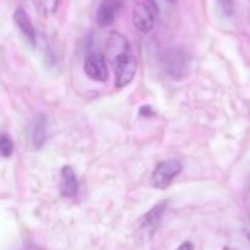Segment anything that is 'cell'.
Returning <instances> with one entry per match:
<instances>
[{"instance_id": "1", "label": "cell", "mask_w": 250, "mask_h": 250, "mask_svg": "<svg viewBox=\"0 0 250 250\" xmlns=\"http://www.w3.org/2000/svg\"><path fill=\"white\" fill-rule=\"evenodd\" d=\"M107 54L115 72V84L122 88L133 81L137 71L136 56L125 36L112 32L107 42Z\"/></svg>"}, {"instance_id": "2", "label": "cell", "mask_w": 250, "mask_h": 250, "mask_svg": "<svg viewBox=\"0 0 250 250\" xmlns=\"http://www.w3.org/2000/svg\"><path fill=\"white\" fill-rule=\"evenodd\" d=\"M163 67L171 77L183 78L187 76L189 70V58L182 49H168L161 56Z\"/></svg>"}, {"instance_id": "3", "label": "cell", "mask_w": 250, "mask_h": 250, "mask_svg": "<svg viewBox=\"0 0 250 250\" xmlns=\"http://www.w3.org/2000/svg\"><path fill=\"white\" fill-rule=\"evenodd\" d=\"M159 15V7L155 0H146L141 2L133 10V23L142 33H149L153 31L156 17Z\"/></svg>"}, {"instance_id": "4", "label": "cell", "mask_w": 250, "mask_h": 250, "mask_svg": "<svg viewBox=\"0 0 250 250\" xmlns=\"http://www.w3.org/2000/svg\"><path fill=\"white\" fill-rule=\"evenodd\" d=\"M181 171H182V164L178 160L163 161L153 171L150 178L151 186L156 189H166Z\"/></svg>"}, {"instance_id": "5", "label": "cell", "mask_w": 250, "mask_h": 250, "mask_svg": "<svg viewBox=\"0 0 250 250\" xmlns=\"http://www.w3.org/2000/svg\"><path fill=\"white\" fill-rule=\"evenodd\" d=\"M84 72L88 78L97 82H105L109 77L105 58L99 51H92L84 60Z\"/></svg>"}, {"instance_id": "6", "label": "cell", "mask_w": 250, "mask_h": 250, "mask_svg": "<svg viewBox=\"0 0 250 250\" xmlns=\"http://www.w3.org/2000/svg\"><path fill=\"white\" fill-rule=\"evenodd\" d=\"M166 207H167V202L159 203L158 205H155L153 209L149 210V211L142 217L141 231L144 236L150 238V237L155 233L156 229L160 226L161 219H163L164 214H165Z\"/></svg>"}, {"instance_id": "7", "label": "cell", "mask_w": 250, "mask_h": 250, "mask_svg": "<svg viewBox=\"0 0 250 250\" xmlns=\"http://www.w3.org/2000/svg\"><path fill=\"white\" fill-rule=\"evenodd\" d=\"M46 128H48V119L45 115L39 114L34 116L28 129L29 143L33 146L34 149H41L45 143Z\"/></svg>"}, {"instance_id": "8", "label": "cell", "mask_w": 250, "mask_h": 250, "mask_svg": "<svg viewBox=\"0 0 250 250\" xmlns=\"http://www.w3.org/2000/svg\"><path fill=\"white\" fill-rule=\"evenodd\" d=\"M121 6V0H104L97 12V22L100 27L111 26Z\"/></svg>"}, {"instance_id": "9", "label": "cell", "mask_w": 250, "mask_h": 250, "mask_svg": "<svg viewBox=\"0 0 250 250\" xmlns=\"http://www.w3.org/2000/svg\"><path fill=\"white\" fill-rule=\"evenodd\" d=\"M61 193L65 197H75L78 192V181L71 166H63L61 170L60 180Z\"/></svg>"}, {"instance_id": "10", "label": "cell", "mask_w": 250, "mask_h": 250, "mask_svg": "<svg viewBox=\"0 0 250 250\" xmlns=\"http://www.w3.org/2000/svg\"><path fill=\"white\" fill-rule=\"evenodd\" d=\"M14 21L16 23V26L20 28V31L23 33V36L28 39L29 43H36V29H34L28 15L26 14V11L23 9L19 7L14 12Z\"/></svg>"}, {"instance_id": "11", "label": "cell", "mask_w": 250, "mask_h": 250, "mask_svg": "<svg viewBox=\"0 0 250 250\" xmlns=\"http://www.w3.org/2000/svg\"><path fill=\"white\" fill-rule=\"evenodd\" d=\"M14 153V143L7 134H0V155L2 158H9Z\"/></svg>"}, {"instance_id": "12", "label": "cell", "mask_w": 250, "mask_h": 250, "mask_svg": "<svg viewBox=\"0 0 250 250\" xmlns=\"http://www.w3.org/2000/svg\"><path fill=\"white\" fill-rule=\"evenodd\" d=\"M59 0H41L42 10L45 15H51L58 9Z\"/></svg>"}, {"instance_id": "13", "label": "cell", "mask_w": 250, "mask_h": 250, "mask_svg": "<svg viewBox=\"0 0 250 250\" xmlns=\"http://www.w3.org/2000/svg\"><path fill=\"white\" fill-rule=\"evenodd\" d=\"M139 114H141L142 116H153L154 112L149 105H144V106H142L141 109H139Z\"/></svg>"}, {"instance_id": "14", "label": "cell", "mask_w": 250, "mask_h": 250, "mask_svg": "<svg viewBox=\"0 0 250 250\" xmlns=\"http://www.w3.org/2000/svg\"><path fill=\"white\" fill-rule=\"evenodd\" d=\"M177 250H194V246L190 242H185L178 247Z\"/></svg>"}, {"instance_id": "15", "label": "cell", "mask_w": 250, "mask_h": 250, "mask_svg": "<svg viewBox=\"0 0 250 250\" xmlns=\"http://www.w3.org/2000/svg\"><path fill=\"white\" fill-rule=\"evenodd\" d=\"M219 1L226 7H229V6H231V4H232V0H219Z\"/></svg>"}, {"instance_id": "16", "label": "cell", "mask_w": 250, "mask_h": 250, "mask_svg": "<svg viewBox=\"0 0 250 250\" xmlns=\"http://www.w3.org/2000/svg\"><path fill=\"white\" fill-rule=\"evenodd\" d=\"M23 250H39V248H37L36 246H32V244H28V246L24 247Z\"/></svg>"}, {"instance_id": "17", "label": "cell", "mask_w": 250, "mask_h": 250, "mask_svg": "<svg viewBox=\"0 0 250 250\" xmlns=\"http://www.w3.org/2000/svg\"><path fill=\"white\" fill-rule=\"evenodd\" d=\"M225 250H237V249H233V248H229V247H226V248H225Z\"/></svg>"}, {"instance_id": "18", "label": "cell", "mask_w": 250, "mask_h": 250, "mask_svg": "<svg viewBox=\"0 0 250 250\" xmlns=\"http://www.w3.org/2000/svg\"><path fill=\"white\" fill-rule=\"evenodd\" d=\"M166 1H168V2H173V1H175V0H166Z\"/></svg>"}]
</instances>
